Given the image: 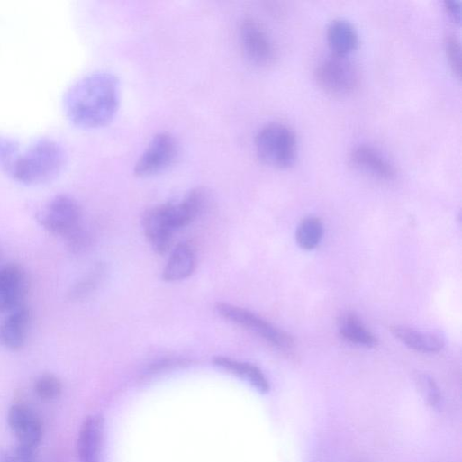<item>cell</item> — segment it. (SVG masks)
Masks as SVG:
<instances>
[{
	"mask_svg": "<svg viewBox=\"0 0 462 462\" xmlns=\"http://www.w3.org/2000/svg\"><path fill=\"white\" fill-rule=\"evenodd\" d=\"M120 104L118 78L106 72L89 75L76 83L66 94L65 113L77 127L86 130L108 125Z\"/></svg>",
	"mask_w": 462,
	"mask_h": 462,
	"instance_id": "6da1fadb",
	"label": "cell"
},
{
	"mask_svg": "<svg viewBox=\"0 0 462 462\" xmlns=\"http://www.w3.org/2000/svg\"><path fill=\"white\" fill-rule=\"evenodd\" d=\"M66 161V153L59 143L40 140L23 152L12 177L27 186L46 185L59 177Z\"/></svg>",
	"mask_w": 462,
	"mask_h": 462,
	"instance_id": "7a4b0ae2",
	"label": "cell"
},
{
	"mask_svg": "<svg viewBox=\"0 0 462 462\" xmlns=\"http://www.w3.org/2000/svg\"><path fill=\"white\" fill-rule=\"evenodd\" d=\"M258 159L266 165L286 168L292 166L297 153V139L294 131L281 122H270L263 126L255 138Z\"/></svg>",
	"mask_w": 462,
	"mask_h": 462,
	"instance_id": "3957f363",
	"label": "cell"
},
{
	"mask_svg": "<svg viewBox=\"0 0 462 462\" xmlns=\"http://www.w3.org/2000/svg\"><path fill=\"white\" fill-rule=\"evenodd\" d=\"M319 87L334 97H346L360 86L358 67L348 56L332 55L322 61L314 71Z\"/></svg>",
	"mask_w": 462,
	"mask_h": 462,
	"instance_id": "277c9868",
	"label": "cell"
},
{
	"mask_svg": "<svg viewBox=\"0 0 462 462\" xmlns=\"http://www.w3.org/2000/svg\"><path fill=\"white\" fill-rule=\"evenodd\" d=\"M40 225L50 234L68 239L82 226V209L70 195H60L45 204L38 213Z\"/></svg>",
	"mask_w": 462,
	"mask_h": 462,
	"instance_id": "5b68a950",
	"label": "cell"
},
{
	"mask_svg": "<svg viewBox=\"0 0 462 462\" xmlns=\"http://www.w3.org/2000/svg\"><path fill=\"white\" fill-rule=\"evenodd\" d=\"M215 309L225 320L251 331L276 348L290 349L294 346L291 335L249 310L227 303H218Z\"/></svg>",
	"mask_w": 462,
	"mask_h": 462,
	"instance_id": "8992f818",
	"label": "cell"
},
{
	"mask_svg": "<svg viewBox=\"0 0 462 462\" xmlns=\"http://www.w3.org/2000/svg\"><path fill=\"white\" fill-rule=\"evenodd\" d=\"M240 42L246 58L255 66L268 67L276 59V45L263 24L252 18L242 21Z\"/></svg>",
	"mask_w": 462,
	"mask_h": 462,
	"instance_id": "52a82bcc",
	"label": "cell"
},
{
	"mask_svg": "<svg viewBox=\"0 0 462 462\" xmlns=\"http://www.w3.org/2000/svg\"><path fill=\"white\" fill-rule=\"evenodd\" d=\"M178 146L175 137L160 132L153 137L135 165V175L146 177L168 168L177 159Z\"/></svg>",
	"mask_w": 462,
	"mask_h": 462,
	"instance_id": "ba28073f",
	"label": "cell"
},
{
	"mask_svg": "<svg viewBox=\"0 0 462 462\" xmlns=\"http://www.w3.org/2000/svg\"><path fill=\"white\" fill-rule=\"evenodd\" d=\"M30 286L28 272L21 264L9 263L0 267V313L23 305Z\"/></svg>",
	"mask_w": 462,
	"mask_h": 462,
	"instance_id": "9c48e42d",
	"label": "cell"
},
{
	"mask_svg": "<svg viewBox=\"0 0 462 462\" xmlns=\"http://www.w3.org/2000/svg\"><path fill=\"white\" fill-rule=\"evenodd\" d=\"M8 421L18 444L37 449L43 439L44 427L35 411L25 404H15L10 409Z\"/></svg>",
	"mask_w": 462,
	"mask_h": 462,
	"instance_id": "30bf717a",
	"label": "cell"
},
{
	"mask_svg": "<svg viewBox=\"0 0 462 462\" xmlns=\"http://www.w3.org/2000/svg\"><path fill=\"white\" fill-rule=\"evenodd\" d=\"M32 321V311L24 304L11 312L0 324V345L13 351L23 349L28 341Z\"/></svg>",
	"mask_w": 462,
	"mask_h": 462,
	"instance_id": "8fae6325",
	"label": "cell"
},
{
	"mask_svg": "<svg viewBox=\"0 0 462 462\" xmlns=\"http://www.w3.org/2000/svg\"><path fill=\"white\" fill-rule=\"evenodd\" d=\"M104 430L102 416L91 415L86 419L77 441L80 462H103Z\"/></svg>",
	"mask_w": 462,
	"mask_h": 462,
	"instance_id": "7c38bea8",
	"label": "cell"
},
{
	"mask_svg": "<svg viewBox=\"0 0 462 462\" xmlns=\"http://www.w3.org/2000/svg\"><path fill=\"white\" fill-rule=\"evenodd\" d=\"M350 162L357 169L380 180L389 181L396 175L394 167L370 146L356 147L350 154Z\"/></svg>",
	"mask_w": 462,
	"mask_h": 462,
	"instance_id": "4fadbf2b",
	"label": "cell"
},
{
	"mask_svg": "<svg viewBox=\"0 0 462 462\" xmlns=\"http://www.w3.org/2000/svg\"><path fill=\"white\" fill-rule=\"evenodd\" d=\"M143 227L152 249L158 254H165L171 246L175 231L166 222L159 205L145 213Z\"/></svg>",
	"mask_w": 462,
	"mask_h": 462,
	"instance_id": "5bb4252c",
	"label": "cell"
},
{
	"mask_svg": "<svg viewBox=\"0 0 462 462\" xmlns=\"http://www.w3.org/2000/svg\"><path fill=\"white\" fill-rule=\"evenodd\" d=\"M196 263L193 248L186 243H181L174 249L163 271V279L167 282L186 279L195 271Z\"/></svg>",
	"mask_w": 462,
	"mask_h": 462,
	"instance_id": "9a60e30c",
	"label": "cell"
},
{
	"mask_svg": "<svg viewBox=\"0 0 462 462\" xmlns=\"http://www.w3.org/2000/svg\"><path fill=\"white\" fill-rule=\"evenodd\" d=\"M327 41L333 55L348 56L358 45V35L355 27L348 21L336 19L327 29Z\"/></svg>",
	"mask_w": 462,
	"mask_h": 462,
	"instance_id": "2e32d148",
	"label": "cell"
},
{
	"mask_svg": "<svg viewBox=\"0 0 462 462\" xmlns=\"http://www.w3.org/2000/svg\"><path fill=\"white\" fill-rule=\"evenodd\" d=\"M390 330L404 345L419 352L435 353L444 347V340L433 333H424L403 326H394Z\"/></svg>",
	"mask_w": 462,
	"mask_h": 462,
	"instance_id": "e0dca14e",
	"label": "cell"
},
{
	"mask_svg": "<svg viewBox=\"0 0 462 462\" xmlns=\"http://www.w3.org/2000/svg\"><path fill=\"white\" fill-rule=\"evenodd\" d=\"M213 363L249 382L261 393L269 391L270 385L264 373L257 366L227 357H215Z\"/></svg>",
	"mask_w": 462,
	"mask_h": 462,
	"instance_id": "ac0fdd59",
	"label": "cell"
},
{
	"mask_svg": "<svg viewBox=\"0 0 462 462\" xmlns=\"http://www.w3.org/2000/svg\"><path fill=\"white\" fill-rule=\"evenodd\" d=\"M340 333L346 340L363 347L374 348L377 339L354 313H346L339 321Z\"/></svg>",
	"mask_w": 462,
	"mask_h": 462,
	"instance_id": "d6986e66",
	"label": "cell"
},
{
	"mask_svg": "<svg viewBox=\"0 0 462 462\" xmlns=\"http://www.w3.org/2000/svg\"><path fill=\"white\" fill-rule=\"evenodd\" d=\"M323 232L322 221L316 217H308L300 223L297 229L296 241L301 249L313 250L322 241Z\"/></svg>",
	"mask_w": 462,
	"mask_h": 462,
	"instance_id": "ffe728a7",
	"label": "cell"
},
{
	"mask_svg": "<svg viewBox=\"0 0 462 462\" xmlns=\"http://www.w3.org/2000/svg\"><path fill=\"white\" fill-rule=\"evenodd\" d=\"M23 151L18 143L5 137H0V169L13 177Z\"/></svg>",
	"mask_w": 462,
	"mask_h": 462,
	"instance_id": "44dd1931",
	"label": "cell"
},
{
	"mask_svg": "<svg viewBox=\"0 0 462 462\" xmlns=\"http://www.w3.org/2000/svg\"><path fill=\"white\" fill-rule=\"evenodd\" d=\"M35 392L43 401L56 400L62 394V381L54 374H44L37 379L35 383Z\"/></svg>",
	"mask_w": 462,
	"mask_h": 462,
	"instance_id": "7402d4cb",
	"label": "cell"
},
{
	"mask_svg": "<svg viewBox=\"0 0 462 462\" xmlns=\"http://www.w3.org/2000/svg\"><path fill=\"white\" fill-rule=\"evenodd\" d=\"M104 268L97 267L85 278L75 285L69 292L71 300H79L88 296L99 285L103 279Z\"/></svg>",
	"mask_w": 462,
	"mask_h": 462,
	"instance_id": "603a6c76",
	"label": "cell"
},
{
	"mask_svg": "<svg viewBox=\"0 0 462 462\" xmlns=\"http://www.w3.org/2000/svg\"><path fill=\"white\" fill-rule=\"evenodd\" d=\"M0 462H38L36 449L18 444L0 450Z\"/></svg>",
	"mask_w": 462,
	"mask_h": 462,
	"instance_id": "cb8c5ba5",
	"label": "cell"
},
{
	"mask_svg": "<svg viewBox=\"0 0 462 462\" xmlns=\"http://www.w3.org/2000/svg\"><path fill=\"white\" fill-rule=\"evenodd\" d=\"M445 50L452 72L459 78L461 75V47L455 35L449 34L446 37Z\"/></svg>",
	"mask_w": 462,
	"mask_h": 462,
	"instance_id": "d4e9b609",
	"label": "cell"
},
{
	"mask_svg": "<svg viewBox=\"0 0 462 462\" xmlns=\"http://www.w3.org/2000/svg\"><path fill=\"white\" fill-rule=\"evenodd\" d=\"M419 385L427 403L432 406L437 405L440 401V392L434 380L428 376H421Z\"/></svg>",
	"mask_w": 462,
	"mask_h": 462,
	"instance_id": "484cf974",
	"label": "cell"
},
{
	"mask_svg": "<svg viewBox=\"0 0 462 462\" xmlns=\"http://www.w3.org/2000/svg\"><path fill=\"white\" fill-rule=\"evenodd\" d=\"M68 240V248L75 253L87 249L91 244V235L83 227L70 236Z\"/></svg>",
	"mask_w": 462,
	"mask_h": 462,
	"instance_id": "4316f807",
	"label": "cell"
},
{
	"mask_svg": "<svg viewBox=\"0 0 462 462\" xmlns=\"http://www.w3.org/2000/svg\"><path fill=\"white\" fill-rule=\"evenodd\" d=\"M444 7L448 16L456 23H460V4L454 0H446Z\"/></svg>",
	"mask_w": 462,
	"mask_h": 462,
	"instance_id": "83f0119b",
	"label": "cell"
}]
</instances>
